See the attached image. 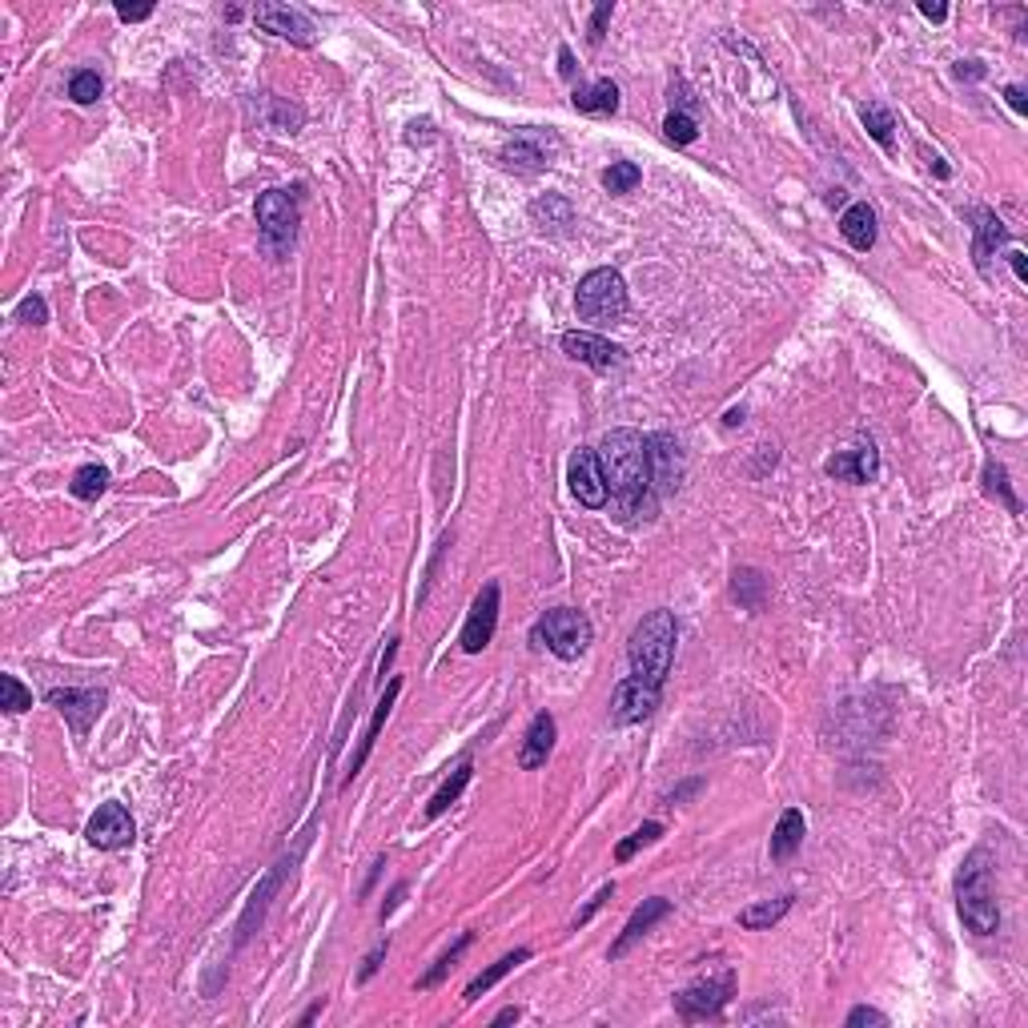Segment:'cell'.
<instances>
[{
  "instance_id": "e0dca14e",
  "label": "cell",
  "mask_w": 1028,
  "mask_h": 1028,
  "mask_svg": "<svg viewBox=\"0 0 1028 1028\" xmlns=\"http://www.w3.org/2000/svg\"><path fill=\"white\" fill-rule=\"evenodd\" d=\"M647 454H651V474H655V494L675 490L679 474H683V458H679V442L671 434H651L647 438Z\"/></svg>"
},
{
  "instance_id": "7dc6e473",
  "label": "cell",
  "mask_w": 1028,
  "mask_h": 1028,
  "mask_svg": "<svg viewBox=\"0 0 1028 1028\" xmlns=\"http://www.w3.org/2000/svg\"><path fill=\"white\" fill-rule=\"evenodd\" d=\"M1008 262H1012V274H1016V282H1028V270H1024V253H1020V249H1008Z\"/></svg>"
},
{
  "instance_id": "7bdbcfd3",
  "label": "cell",
  "mask_w": 1028,
  "mask_h": 1028,
  "mask_svg": "<svg viewBox=\"0 0 1028 1028\" xmlns=\"http://www.w3.org/2000/svg\"><path fill=\"white\" fill-rule=\"evenodd\" d=\"M386 948H390V940H382V944H378V948L366 956V964H362V972H358V980H362V984H366V980H370V976L382 968V956H386Z\"/></svg>"
},
{
  "instance_id": "6da1fadb",
  "label": "cell",
  "mask_w": 1028,
  "mask_h": 1028,
  "mask_svg": "<svg viewBox=\"0 0 1028 1028\" xmlns=\"http://www.w3.org/2000/svg\"><path fill=\"white\" fill-rule=\"evenodd\" d=\"M607 494L623 514H643L655 506V474H651V454L647 438L639 430H611L599 446Z\"/></svg>"
},
{
  "instance_id": "d590c367",
  "label": "cell",
  "mask_w": 1028,
  "mask_h": 1028,
  "mask_svg": "<svg viewBox=\"0 0 1028 1028\" xmlns=\"http://www.w3.org/2000/svg\"><path fill=\"white\" fill-rule=\"evenodd\" d=\"M663 137H667L671 145H691V141L699 137V125H695V117H691V113H667V121H663Z\"/></svg>"
},
{
  "instance_id": "bcb514c9",
  "label": "cell",
  "mask_w": 1028,
  "mask_h": 1028,
  "mask_svg": "<svg viewBox=\"0 0 1028 1028\" xmlns=\"http://www.w3.org/2000/svg\"><path fill=\"white\" fill-rule=\"evenodd\" d=\"M1004 97H1008L1012 113H1020V117L1028 113V101H1024V89H1020V85H1008V89H1004Z\"/></svg>"
},
{
  "instance_id": "4316f807",
  "label": "cell",
  "mask_w": 1028,
  "mask_h": 1028,
  "mask_svg": "<svg viewBox=\"0 0 1028 1028\" xmlns=\"http://www.w3.org/2000/svg\"><path fill=\"white\" fill-rule=\"evenodd\" d=\"M523 960H531V948H514V952H506L502 960H494V964H490L482 976H474V980L466 984V1000H478L482 992H490V988H494V984H498L506 972H514V968H519Z\"/></svg>"
},
{
  "instance_id": "db71d44e",
  "label": "cell",
  "mask_w": 1028,
  "mask_h": 1028,
  "mask_svg": "<svg viewBox=\"0 0 1028 1028\" xmlns=\"http://www.w3.org/2000/svg\"><path fill=\"white\" fill-rule=\"evenodd\" d=\"M318 1012H322V1000H318V1004H310V1008H306V1016H302V1024H310V1020H314V1016H318Z\"/></svg>"
},
{
  "instance_id": "ba28073f",
  "label": "cell",
  "mask_w": 1028,
  "mask_h": 1028,
  "mask_svg": "<svg viewBox=\"0 0 1028 1028\" xmlns=\"http://www.w3.org/2000/svg\"><path fill=\"white\" fill-rule=\"evenodd\" d=\"M567 482H571V494H575L583 506H591V510L607 506V478H603L599 450L579 446V450L571 454V462H567Z\"/></svg>"
},
{
  "instance_id": "8fae6325",
  "label": "cell",
  "mask_w": 1028,
  "mask_h": 1028,
  "mask_svg": "<svg viewBox=\"0 0 1028 1028\" xmlns=\"http://www.w3.org/2000/svg\"><path fill=\"white\" fill-rule=\"evenodd\" d=\"M494 627H498V583H486V587L478 591V599H474L466 623H462V635H458L462 651H466V655H478V651L494 639Z\"/></svg>"
},
{
  "instance_id": "4fadbf2b",
  "label": "cell",
  "mask_w": 1028,
  "mask_h": 1028,
  "mask_svg": "<svg viewBox=\"0 0 1028 1028\" xmlns=\"http://www.w3.org/2000/svg\"><path fill=\"white\" fill-rule=\"evenodd\" d=\"M659 707V687L643 683V679H623L611 695V723L615 727H627V723H643L651 711Z\"/></svg>"
},
{
  "instance_id": "ac0fdd59",
  "label": "cell",
  "mask_w": 1028,
  "mask_h": 1028,
  "mask_svg": "<svg viewBox=\"0 0 1028 1028\" xmlns=\"http://www.w3.org/2000/svg\"><path fill=\"white\" fill-rule=\"evenodd\" d=\"M555 735H559V727H555V715H551V711H539V715L531 719L527 735H523V747H519V767H523V771H535V767H543V763H547V755H551V747H555Z\"/></svg>"
},
{
  "instance_id": "5bb4252c",
  "label": "cell",
  "mask_w": 1028,
  "mask_h": 1028,
  "mask_svg": "<svg viewBox=\"0 0 1028 1028\" xmlns=\"http://www.w3.org/2000/svg\"><path fill=\"white\" fill-rule=\"evenodd\" d=\"M559 346H563L567 358H575L591 370H615L623 362V346H615V342H607L603 334H591V330H567Z\"/></svg>"
},
{
  "instance_id": "7c38bea8",
  "label": "cell",
  "mask_w": 1028,
  "mask_h": 1028,
  "mask_svg": "<svg viewBox=\"0 0 1028 1028\" xmlns=\"http://www.w3.org/2000/svg\"><path fill=\"white\" fill-rule=\"evenodd\" d=\"M65 719H69V727L85 739L89 735V727H93V719L105 711V691H93V687H57V691H49L45 695Z\"/></svg>"
},
{
  "instance_id": "ab89813d",
  "label": "cell",
  "mask_w": 1028,
  "mask_h": 1028,
  "mask_svg": "<svg viewBox=\"0 0 1028 1028\" xmlns=\"http://www.w3.org/2000/svg\"><path fill=\"white\" fill-rule=\"evenodd\" d=\"M17 322H25V326H45V322H49L45 298H41V294H29V298L17 306Z\"/></svg>"
},
{
  "instance_id": "2e32d148",
  "label": "cell",
  "mask_w": 1028,
  "mask_h": 1028,
  "mask_svg": "<svg viewBox=\"0 0 1028 1028\" xmlns=\"http://www.w3.org/2000/svg\"><path fill=\"white\" fill-rule=\"evenodd\" d=\"M667 912H671V900H663V896L643 900V904L631 912V920H627L623 936L611 944V960H623V956H627V952H631V948H635V944H639V940H643V936H647V932H651Z\"/></svg>"
},
{
  "instance_id": "ee69618b",
  "label": "cell",
  "mask_w": 1028,
  "mask_h": 1028,
  "mask_svg": "<svg viewBox=\"0 0 1028 1028\" xmlns=\"http://www.w3.org/2000/svg\"><path fill=\"white\" fill-rule=\"evenodd\" d=\"M611 896H615V884H603V888H599V896L587 904V912H579V920H575V924H587V920H591V916L603 908V900H611Z\"/></svg>"
},
{
  "instance_id": "7a4b0ae2",
  "label": "cell",
  "mask_w": 1028,
  "mask_h": 1028,
  "mask_svg": "<svg viewBox=\"0 0 1028 1028\" xmlns=\"http://www.w3.org/2000/svg\"><path fill=\"white\" fill-rule=\"evenodd\" d=\"M956 912L972 936H996L1000 932V904L992 892V856L984 848L968 852L956 872Z\"/></svg>"
},
{
  "instance_id": "f1b7e54d",
  "label": "cell",
  "mask_w": 1028,
  "mask_h": 1028,
  "mask_svg": "<svg viewBox=\"0 0 1028 1028\" xmlns=\"http://www.w3.org/2000/svg\"><path fill=\"white\" fill-rule=\"evenodd\" d=\"M105 486H109V470H105L101 462H89V466H81V470L73 474V482H69L73 498H81V502H97V498L105 494Z\"/></svg>"
},
{
  "instance_id": "836d02e7",
  "label": "cell",
  "mask_w": 1028,
  "mask_h": 1028,
  "mask_svg": "<svg viewBox=\"0 0 1028 1028\" xmlns=\"http://www.w3.org/2000/svg\"><path fill=\"white\" fill-rule=\"evenodd\" d=\"M659 836H663V824L647 820L643 828H635V832H631V836H627V840H623V844L615 848V860H619V864H627V860H631V856H635V852H639L643 844H655Z\"/></svg>"
},
{
  "instance_id": "c3c4849f",
  "label": "cell",
  "mask_w": 1028,
  "mask_h": 1028,
  "mask_svg": "<svg viewBox=\"0 0 1028 1028\" xmlns=\"http://www.w3.org/2000/svg\"><path fill=\"white\" fill-rule=\"evenodd\" d=\"M559 73H563V77H567V81H571V77H575V57H571V49H567V45H563V49H559Z\"/></svg>"
},
{
  "instance_id": "484cf974",
  "label": "cell",
  "mask_w": 1028,
  "mask_h": 1028,
  "mask_svg": "<svg viewBox=\"0 0 1028 1028\" xmlns=\"http://www.w3.org/2000/svg\"><path fill=\"white\" fill-rule=\"evenodd\" d=\"M470 776H474V763H470V759H462V763L454 767V776H450V780L430 796V804H426V820H438V816H442V812H446V808L466 792Z\"/></svg>"
},
{
  "instance_id": "f5cc1de1",
  "label": "cell",
  "mask_w": 1028,
  "mask_h": 1028,
  "mask_svg": "<svg viewBox=\"0 0 1028 1028\" xmlns=\"http://www.w3.org/2000/svg\"><path fill=\"white\" fill-rule=\"evenodd\" d=\"M735 422H743V410H727V418H723V426H735Z\"/></svg>"
},
{
  "instance_id": "8d00e7d4",
  "label": "cell",
  "mask_w": 1028,
  "mask_h": 1028,
  "mask_svg": "<svg viewBox=\"0 0 1028 1028\" xmlns=\"http://www.w3.org/2000/svg\"><path fill=\"white\" fill-rule=\"evenodd\" d=\"M984 490H988V494H1000L1004 506H1008L1012 514H1020V498L1008 490V474H1004L1000 462H988V466H984Z\"/></svg>"
},
{
  "instance_id": "44dd1931",
  "label": "cell",
  "mask_w": 1028,
  "mask_h": 1028,
  "mask_svg": "<svg viewBox=\"0 0 1028 1028\" xmlns=\"http://www.w3.org/2000/svg\"><path fill=\"white\" fill-rule=\"evenodd\" d=\"M571 101H575V109L587 113V117H607V113L619 109V85H615L611 77H603V81H595V85H579Z\"/></svg>"
},
{
  "instance_id": "d6986e66",
  "label": "cell",
  "mask_w": 1028,
  "mask_h": 1028,
  "mask_svg": "<svg viewBox=\"0 0 1028 1028\" xmlns=\"http://www.w3.org/2000/svg\"><path fill=\"white\" fill-rule=\"evenodd\" d=\"M398 691H402V679H390V687H386V695L374 703V719H370V727H366V735H362V747L354 751V759H350V771H346V784L358 776V771L366 767V759H370V751H374V743H378V731H382V723H386V715H390V707H394V699H398Z\"/></svg>"
},
{
  "instance_id": "f35d334b",
  "label": "cell",
  "mask_w": 1028,
  "mask_h": 1028,
  "mask_svg": "<svg viewBox=\"0 0 1028 1028\" xmlns=\"http://www.w3.org/2000/svg\"><path fill=\"white\" fill-rule=\"evenodd\" d=\"M466 944H470V932H462V936H458V944H454L450 952H442V956H438V964H434V968H430V972L418 980V988H434V984H438V980L450 972V964H454V960L466 952Z\"/></svg>"
},
{
  "instance_id": "681fc988",
  "label": "cell",
  "mask_w": 1028,
  "mask_h": 1028,
  "mask_svg": "<svg viewBox=\"0 0 1028 1028\" xmlns=\"http://www.w3.org/2000/svg\"><path fill=\"white\" fill-rule=\"evenodd\" d=\"M920 17H928V21H936V25H940V21L948 17V9H944V5H928V0H924V5H920Z\"/></svg>"
},
{
  "instance_id": "816d5d0a",
  "label": "cell",
  "mask_w": 1028,
  "mask_h": 1028,
  "mask_svg": "<svg viewBox=\"0 0 1028 1028\" xmlns=\"http://www.w3.org/2000/svg\"><path fill=\"white\" fill-rule=\"evenodd\" d=\"M523 1016V1008H502L498 1016H494V1024H510V1020H519Z\"/></svg>"
},
{
  "instance_id": "4dcf8cb0",
  "label": "cell",
  "mask_w": 1028,
  "mask_h": 1028,
  "mask_svg": "<svg viewBox=\"0 0 1028 1028\" xmlns=\"http://www.w3.org/2000/svg\"><path fill=\"white\" fill-rule=\"evenodd\" d=\"M639 181H643V169L635 161H611L603 169V189L607 193H631Z\"/></svg>"
},
{
  "instance_id": "30bf717a",
  "label": "cell",
  "mask_w": 1028,
  "mask_h": 1028,
  "mask_svg": "<svg viewBox=\"0 0 1028 1028\" xmlns=\"http://www.w3.org/2000/svg\"><path fill=\"white\" fill-rule=\"evenodd\" d=\"M253 25L262 33H274L282 41H294V45H314V21L294 9V5H257L253 9Z\"/></svg>"
},
{
  "instance_id": "1f68e13d",
  "label": "cell",
  "mask_w": 1028,
  "mask_h": 1028,
  "mask_svg": "<svg viewBox=\"0 0 1028 1028\" xmlns=\"http://www.w3.org/2000/svg\"><path fill=\"white\" fill-rule=\"evenodd\" d=\"M531 217H535V221H543V229H547V225L563 229V225H571V205H567L563 197L547 193L543 201H535V205H531Z\"/></svg>"
},
{
  "instance_id": "74e56055",
  "label": "cell",
  "mask_w": 1028,
  "mask_h": 1028,
  "mask_svg": "<svg viewBox=\"0 0 1028 1028\" xmlns=\"http://www.w3.org/2000/svg\"><path fill=\"white\" fill-rule=\"evenodd\" d=\"M735 599L743 603V607H759L763 603V579H759V571H735Z\"/></svg>"
},
{
  "instance_id": "e575fe53",
  "label": "cell",
  "mask_w": 1028,
  "mask_h": 1028,
  "mask_svg": "<svg viewBox=\"0 0 1028 1028\" xmlns=\"http://www.w3.org/2000/svg\"><path fill=\"white\" fill-rule=\"evenodd\" d=\"M0 691H5V703H0V707H5L9 715H21V711H29V707H33V691H29L17 675H5V679H0Z\"/></svg>"
},
{
  "instance_id": "f546056e",
  "label": "cell",
  "mask_w": 1028,
  "mask_h": 1028,
  "mask_svg": "<svg viewBox=\"0 0 1028 1028\" xmlns=\"http://www.w3.org/2000/svg\"><path fill=\"white\" fill-rule=\"evenodd\" d=\"M860 121H864V129L872 133V141H876L880 149H892V145H896V137H892L896 121H892V113H888L884 105H864V109H860Z\"/></svg>"
},
{
  "instance_id": "9c48e42d",
  "label": "cell",
  "mask_w": 1028,
  "mask_h": 1028,
  "mask_svg": "<svg viewBox=\"0 0 1028 1028\" xmlns=\"http://www.w3.org/2000/svg\"><path fill=\"white\" fill-rule=\"evenodd\" d=\"M133 836H137V824H133V816H129L125 804H101V808L93 812L89 828H85V840H89L93 848H101V852L129 848Z\"/></svg>"
},
{
  "instance_id": "8992f818",
  "label": "cell",
  "mask_w": 1028,
  "mask_h": 1028,
  "mask_svg": "<svg viewBox=\"0 0 1028 1028\" xmlns=\"http://www.w3.org/2000/svg\"><path fill=\"white\" fill-rule=\"evenodd\" d=\"M257 229H262L266 245L278 257H286L290 245H294V233H298V201H294V193L266 189L262 197H257Z\"/></svg>"
},
{
  "instance_id": "cb8c5ba5",
  "label": "cell",
  "mask_w": 1028,
  "mask_h": 1028,
  "mask_svg": "<svg viewBox=\"0 0 1028 1028\" xmlns=\"http://www.w3.org/2000/svg\"><path fill=\"white\" fill-rule=\"evenodd\" d=\"M804 832H808L804 812H800V808H788V812L780 816L776 832H771V860H792L796 848L804 844Z\"/></svg>"
},
{
  "instance_id": "277c9868",
  "label": "cell",
  "mask_w": 1028,
  "mask_h": 1028,
  "mask_svg": "<svg viewBox=\"0 0 1028 1028\" xmlns=\"http://www.w3.org/2000/svg\"><path fill=\"white\" fill-rule=\"evenodd\" d=\"M535 643L571 663V659L587 655V647L595 643V627H591V619H587L583 611H575V607H551V611L535 623Z\"/></svg>"
},
{
  "instance_id": "b9f144b4",
  "label": "cell",
  "mask_w": 1028,
  "mask_h": 1028,
  "mask_svg": "<svg viewBox=\"0 0 1028 1028\" xmlns=\"http://www.w3.org/2000/svg\"><path fill=\"white\" fill-rule=\"evenodd\" d=\"M848 1024H852V1028H856V1024H880V1028H884V1024H888V1016H884V1012H876V1008H868V1004H860V1008H852V1012H848Z\"/></svg>"
},
{
  "instance_id": "83f0119b",
  "label": "cell",
  "mask_w": 1028,
  "mask_h": 1028,
  "mask_svg": "<svg viewBox=\"0 0 1028 1028\" xmlns=\"http://www.w3.org/2000/svg\"><path fill=\"white\" fill-rule=\"evenodd\" d=\"M290 872V860H282L266 880H262V888L253 892V900H249V908H245V916H241V940L249 936V928H253V920H262V912H266V904H270V896L278 892V884H282V876Z\"/></svg>"
},
{
  "instance_id": "f6af8a7d",
  "label": "cell",
  "mask_w": 1028,
  "mask_h": 1028,
  "mask_svg": "<svg viewBox=\"0 0 1028 1028\" xmlns=\"http://www.w3.org/2000/svg\"><path fill=\"white\" fill-rule=\"evenodd\" d=\"M117 17H121V21H149V17H153V5H133V9H129V5H117Z\"/></svg>"
},
{
  "instance_id": "d6a6232c",
  "label": "cell",
  "mask_w": 1028,
  "mask_h": 1028,
  "mask_svg": "<svg viewBox=\"0 0 1028 1028\" xmlns=\"http://www.w3.org/2000/svg\"><path fill=\"white\" fill-rule=\"evenodd\" d=\"M101 77L93 73V69H77L73 77H69V97L77 101V105H93L97 97H101Z\"/></svg>"
},
{
  "instance_id": "603a6c76",
  "label": "cell",
  "mask_w": 1028,
  "mask_h": 1028,
  "mask_svg": "<svg viewBox=\"0 0 1028 1028\" xmlns=\"http://www.w3.org/2000/svg\"><path fill=\"white\" fill-rule=\"evenodd\" d=\"M502 161L519 173H539L547 165V149L539 141V133H519L506 149H502Z\"/></svg>"
},
{
  "instance_id": "9a60e30c",
  "label": "cell",
  "mask_w": 1028,
  "mask_h": 1028,
  "mask_svg": "<svg viewBox=\"0 0 1028 1028\" xmlns=\"http://www.w3.org/2000/svg\"><path fill=\"white\" fill-rule=\"evenodd\" d=\"M824 474L840 482H872L880 474V450L872 442H860L856 450H840L824 462Z\"/></svg>"
},
{
  "instance_id": "7402d4cb",
  "label": "cell",
  "mask_w": 1028,
  "mask_h": 1028,
  "mask_svg": "<svg viewBox=\"0 0 1028 1028\" xmlns=\"http://www.w3.org/2000/svg\"><path fill=\"white\" fill-rule=\"evenodd\" d=\"M1008 241V229H1004V221L992 213V209H980L976 213V241H972V257H976V266L984 270L988 266V257H996V249Z\"/></svg>"
},
{
  "instance_id": "60d3db41",
  "label": "cell",
  "mask_w": 1028,
  "mask_h": 1028,
  "mask_svg": "<svg viewBox=\"0 0 1028 1028\" xmlns=\"http://www.w3.org/2000/svg\"><path fill=\"white\" fill-rule=\"evenodd\" d=\"M611 13H615V5L607 0V5H599L595 13H591V29H587V37H591V45H599L603 41V29H607V21H611Z\"/></svg>"
},
{
  "instance_id": "5b68a950",
  "label": "cell",
  "mask_w": 1028,
  "mask_h": 1028,
  "mask_svg": "<svg viewBox=\"0 0 1028 1028\" xmlns=\"http://www.w3.org/2000/svg\"><path fill=\"white\" fill-rule=\"evenodd\" d=\"M575 310L583 322H599V326L619 322L627 314V286H623L619 270H607V266L591 270L575 290Z\"/></svg>"
},
{
  "instance_id": "ffe728a7",
  "label": "cell",
  "mask_w": 1028,
  "mask_h": 1028,
  "mask_svg": "<svg viewBox=\"0 0 1028 1028\" xmlns=\"http://www.w3.org/2000/svg\"><path fill=\"white\" fill-rule=\"evenodd\" d=\"M840 233H844V241H848L852 249L868 253V249L876 245V213H872V205H868V201L848 205L844 217H840Z\"/></svg>"
},
{
  "instance_id": "52a82bcc",
  "label": "cell",
  "mask_w": 1028,
  "mask_h": 1028,
  "mask_svg": "<svg viewBox=\"0 0 1028 1028\" xmlns=\"http://www.w3.org/2000/svg\"><path fill=\"white\" fill-rule=\"evenodd\" d=\"M735 992V972L723 968L719 976H707V980H695L691 988H683L675 996V1008L683 1020H703V1016H715Z\"/></svg>"
},
{
  "instance_id": "f907efd6",
  "label": "cell",
  "mask_w": 1028,
  "mask_h": 1028,
  "mask_svg": "<svg viewBox=\"0 0 1028 1028\" xmlns=\"http://www.w3.org/2000/svg\"><path fill=\"white\" fill-rule=\"evenodd\" d=\"M956 77H984V69H980V61H960Z\"/></svg>"
},
{
  "instance_id": "3957f363",
  "label": "cell",
  "mask_w": 1028,
  "mask_h": 1028,
  "mask_svg": "<svg viewBox=\"0 0 1028 1028\" xmlns=\"http://www.w3.org/2000/svg\"><path fill=\"white\" fill-rule=\"evenodd\" d=\"M675 639H679V627H675V615L671 611H647L639 619V627L631 631V643H627V659H631V675L651 683V687H663L667 675H671V659H675Z\"/></svg>"
},
{
  "instance_id": "d4e9b609",
  "label": "cell",
  "mask_w": 1028,
  "mask_h": 1028,
  "mask_svg": "<svg viewBox=\"0 0 1028 1028\" xmlns=\"http://www.w3.org/2000/svg\"><path fill=\"white\" fill-rule=\"evenodd\" d=\"M792 900H796V896H776V900H759V904L743 908V912H739V928L763 932V928H771V924H780V920L792 912Z\"/></svg>"
}]
</instances>
